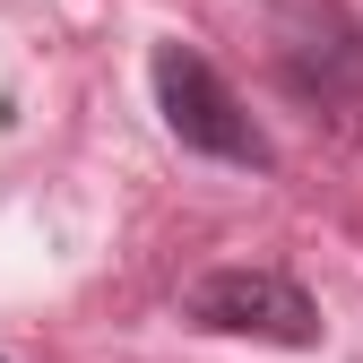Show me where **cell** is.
<instances>
[{"label":"cell","mask_w":363,"mask_h":363,"mask_svg":"<svg viewBox=\"0 0 363 363\" xmlns=\"http://www.w3.org/2000/svg\"><path fill=\"white\" fill-rule=\"evenodd\" d=\"M147 78H156V113H164V130H173L191 156L234 164V173H268V164H277L268 130L242 113V96L225 86V69H216L208 52H191V43H156Z\"/></svg>","instance_id":"obj_1"},{"label":"cell","mask_w":363,"mask_h":363,"mask_svg":"<svg viewBox=\"0 0 363 363\" xmlns=\"http://www.w3.org/2000/svg\"><path fill=\"white\" fill-rule=\"evenodd\" d=\"M182 320L208 337H259V346H320V303L286 268H208L182 294Z\"/></svg>","instance_id":"obj_2"},{"label":"cell","mask_w":363,"mask_h":363,"mask_svg":"<svg viewBox=\"0 0 363 363\" xmlns=\"http://www.w3.org/2000/svg\"><path fill=\"white\" fill-rule=\"evenodd\" d=\"M277 78L303 104H363V26L337 0H277Z\"/></svg>","instance_id":"obj_3"}]
</instances>
